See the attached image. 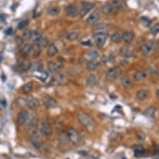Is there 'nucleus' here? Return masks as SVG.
I'll return each mask as SVG.
<instances>
[{
	"mask_svg": "<svg viewBox=\"0 0 159 159\" xmlns=\"http://www.w3.org/2000/svg\"><path fill=\"white\" fill-rule=\"evenodd\" d=\"M158 47H159V41H158Z\"/></svg>",
	"mask_w": 159,
	"mask_h": 159,
	"instance_id": "c03bdc74",
	"label": "nucleus"
},
{
	"mask_svg": "<svg viewBox=\"0 0 159 159\" xmlns=\"http://www.w3.org/2000/svg\"><path fill=\"white\" fill-rule=\"evenodd\" d=\"M31 34H32V32L30 30H25L24 32H23V39L24 40H29L31 39Z\"/></svg>",
	"mask_w": 159,
	"mask_h": 159,
	"instance_id": "ea45409f",
	"label": "nucleus"
},
{
	"mask_svg": "<svg viewBox=\"0 0 159 159\" xmlns=\"http://www.w3.org/2000/svg\"><path fill=\"white\" fill-rule=\"evenodd\" d=\"M32 89H33V85H32V83H28L24 84V86L22 87L21 91H22L24 93L27 94V93H28L32 92Z\"/></svg>",
	"mask_w": 159,
	"mask_h": 159,
	"instance_id": "c756f323",
	"label": "nucleus"
},
{
	"mask_svg": "<svg viewBox=\"0 0 159 159\" xmlns=\"http://www.w3.org/2000/svg\"><path fill=\"white\" fill-rule=\"evenodd\" d=\"M47 14H48L49 16H58L60 14V8H58V7H57V6H51V7H49L48 8Z\"/></svg>",
	"mask_w": 159,
	"mask_h": 159,
	"instance_id": "b1692460",
	"label": "nucleus"
},
{
	"mask_svg": "<svg viewBox=\"0 0 159 159\" xmlns=\"http://www.w3.org/2000/svg\"><path fill=\"white\" fill-rule=\"evenodd\" d=\"M67 137H68V140H69L72 143H73V144H78V143H79V134H78V133L75 129H73V128H70V129L68 130Z\"/></svg>",
	"mask_w": 159,
	"mask_h": 159,
	"instance_id": "6e6552de",
	"label": "nucleus"
},
{
	"mask_svg": "<svg viewBox=\"0 0 159 159\" xmlns=\"http://www.w3.org/2000/svg\"><path fill=\"white\" fill-rule=\"evenodd\" d=\"M41 133L45 138H50L53 135V129L49 122L45 120L43 122L41 126Z\"/></svg>",
	"mask_w": 159,
	"mask_h": 159,
	"instance_id": "20e7f679",
	"label": "nucleus"
},
{
	"mask_svg": "<svg viewBox=\"0 0 159 159\" xmlns=\"http://www.w3.org/2000/svg\"><path fill=\"white\" fill-rule=\"evenodd\" d=\"M99 53L96 50H92L88 53L87 56H86V58L88 61H97V59L99 58Z\"/></svg>",
	"mask_w": 159,
	"mask_h": 159,
	"instance_id": "412c9836",
	"label": "nucleus"
},
{
	"mask_svg": "<svg viewBox=\"0 0 159 159\" xmlns=\"http://www.w3.org/2000/svg\"><path fill=\"white\" fill-rule=\"evenodd\" d=\"M112 42L115 43H119L122 41V34L119 32H114L111 36Z\"/></svg>",
	"mask_w": 159,
	"mask_h": 159,
	"instance_id": "2f4dec72",
	"label": "nucleus"
},
{
	"mask_svg": "<svg viewBox=\"0 0 159 159\" xmlns=\"http://www.w3.org/2000/svg\"><path fill=\"white\" fill-rule=\"evenodd\" d=\"M48 68L50 72L53 73H58L64 68V65L59 62H54L51 61L48 64Z\"/></svg>",
	"mask_w": 159,
	"mask_h": 159,
	"instance_id": "9d476101",
	"label": "nucleus"
},
{
	"mask_svg": "<svg viewBox=\"0 0 159 159\" xmlns=\"http://www.w3.org/2000/svg\"><path fill=\"white\" fill-rule=\"evenodd\" d=\"M80 33L78 31H71L66 34V39L68 41H75L78 39Z\"/></svg>",
	"mask_w": 159,
	"mask_h": 159,
	"instance_id": "bb28decb",
	"label": "nucleus"
},
{
	"mask_svg": "<svg viewBox=\"0 0 159 159\" xmlns=\"http://www.w3.org/2000/svg\"><path fill=\"white\" fill-rule=\"evenodd\" d=\"M58 53V49L57 48L55 44H50L48 45V52H47V54L48 57H54V56Z\"/></svg>",
	"mask_w": 159,
	"mask_h": 159,
	"instance_id": "a878e982",
	"label": "nucleus"
},
{
	"mask_svg": "<svg viewBox=\"0 0 159 159\" xmlns=\"http://www.w3.org/2000/svg\"><path fill=\"white\" fill-rule=\"evenodd\" d=\"M147 74L144 71H137L133 75V78L135 81H137V82H142V81H144V80L147 79Z\"/></svg>",
	"mask_w": 159,
	"mask_h": 159,
	"instance_id": "aec40b11",
	"label": "nucleus"
},
{
	"mask_svg": "<svg viewBox=\"0 0 159 159\" xmlns=\"http://www.w3.org/2000/svg\"><path fill=\"white\" fill-rule=\"evenodd\" d=\"M150 96V92L148 90H146V89H142V90H139L137 91L136 97H137V99L139 100V101H144L146 99H147Z\"/></svg>",
	"mask_w": 159,
	"mask_h": 159,
	"instance_id": "f3484780",
	"label": "nucleus"
},
{
	"mask_svg": "<svg viewBox=\"0 0 159 159\" xmlns=\"http://www.w3.org/2000/svg\"><path fill=\"white\" fill-rule=\"evenodd\" d=\"M133 151H134V153L137 157H140L142 156L143 153H144V149L142 146H135L134 148H133Z\"/></svg>",
	"mask_w": 159,
	"mask_h": 159,
	"instance_id": "c9c22d12",
	"label": "nucleus"
},
{
	"mask_svg": "<svg viewBox=\"0 0 159 159\" xmlns=\"http://www.w3.org/2000/svg\"><path fill=\"white\" fill-rule=\"evenodd\" d=\"M141 50H142V53L144 56L151 57L155 52V45L152 42H147V43H143L142 48H141Z\"/></svg>",
	"mask_w": 159,
	"mask_h": 159,
	"instance_id": "39448f33",
	"label": "nucleus"
},
{
	"mask_svg": "<svg viewBox=\"0 0 159 159\" xmlns=\"http://www.w3.org/2000/svg\"><path fill=\"white\" fill-rule=\"evenodd\" d=\"M90 159H96V158H90Z\"/></svg>",
	"mask_w": 159,
	"mask_h": 159,
	"instance_id": "a18cd8bd",
	"label": "nucleus"
},
{
	"mask_svg": "<svg viewBox=\"0 0 159 159\" xmlns=\"http://www.w3.org/2000/svg\"><path fill=\"white\" fill-rule=\"evenodd\" d=\"M33 68H34L35 71L42 72V70H43V64H42V62H37L36 64H34Z\"/></svg>",
	"mask_w": 159,
	"mask_h": 159,
	"instance_id": "a19ab883",
	"label": "nucleus"
},
{
	"mask_svg": "<svg viewBox=\"0 0 159 159\" xmlns=\"http://www.w3.org/2000/svg\"><path fill=\"white\" fill-rule=\"evenodd\" d=\"M97 83V77L95 74H90L86 78V84L88 87H93Z\"/></svg>",
	"mask_w": 159,
	"mask_h": 159,
	"instance_id": "6ab92c4d",
	"label": "nucleus"
},
{
	"mask_svg": "<svg viewBox=\"0 0 159 159\" xmlns=\"http://www.w3.org/2000/svg\"><path fill=\"white\" fill-rule=\"evenodd\" d=\"M122 52V54H123L124 56H127V57H130V56L133 55L134 53V49L130 47V46H125L122 48L121 50Z\"/></svg>",
	"mask_w": 159,
	"mask_h": 159,
	"instance_id": "cd10ccee",
	"label": "nucleus"
},
{
	"mask_svg": "<svg viewBox=\"0 0 159 159\" xmlns=\"http://www.w3.org/2000/svg\"><path fill=\"white\" fill-rule=\"evenodd\" d=\"M102 12L106 15H112L118 14V10L114 8L111 3H106L102 8Z\"/></svg>",
	"mask_w": 159,
	"mask_h": 159,
	"instance_id": "ddd939ff",
	"label": "nucleus"
},
{
	"mask_svg": "<svg viewBox=\"0 0 159 159\" xmlns=\"http://www.w3.org/2000/svg\"><path fill=\"white\" fill-rule=\"evenodd\" d=\"M28 24V20H27V19L21 20V21L18 23V28L20 29V30H22V29H24V28H25L27 27Z\"/></svg>",
	"mask_w": 159,
	"mask_h": 159,
	"instance_id": "e433bc0d",
	"label": "nucleus"
},
{
	"mask_svg": "<svg viewBox=\"0 0 159 159\" xmlns=\"http://www.w3.org/2000/svg\"><path fill=\"white\" fill-rule=\"evenodd\" d=\"M122 73V68L120 67H115L111 68L107 73V79L109 81H112L118 78L120 76V74Z\"/></svg>",
	"mask_w": 159,
	"mask_h": 159,
	"instance_id": "0eeeda50",
	"label": "nucleus"
},
{
	"mask_svg": "<svg viewBox=\"0 0 159 159\" xmlns=\"http://www.w3.org/2000/svg\"><path fill=\"white\" fill-rule=\"evenodd\" d=\"M120 83H121V85L122 87H124V88H130L132 86V83H133L132 80L130 79L129 78H127V77L122 78L121 79V81H120Z\"/></svg>",
	"mask_w": 159,
	"mask_h": 159,
	"instance_id": "7c9ffc66",
	"label": "nucleus"
},
{
	"mask_svg": "<svg viewBox=\"0 0 159 159\" xmlns=\"http://www.w3.org/2000/svg\"><path fill=\"white\" fill-rule=\"evenodd\" d=\"M42 39H43V35H42L41 32H39V31H33V32H32L30 39L32 40L35 44H39Z\"/></svg>",
	"mask_w": 159,
	"mask_h": 159,
	"instance_id": "4be33fe9",
	"label": "nucleus"
},
{
	"mask_svg": "<svg viewBox=\"0 0 159 159\" xmlns=\"http://www.w3.org/2000/svg\"><path fill=\"white\" fill-rule=\"evenodd\" d=\"M31 67H32V64L30 63V61H28V60H25L20 65L21 70L23 72H28L31 68Z\"/></svg>",
	"mask_w": 159,
	"mask_h": 159,
	"instance_id": "72a5a7b5",
	"label": "nucleus"
},
{
	"mask_svg": "<svg viewBox=\"0 0 159 159\" xmlns=\"http://www.w3.org/2000/svg\"><path fill=\"white\" fill-rule=\"evenodd\" d=\"M150 32L152 35H157L159 33V24H155L151 29H150Z\"/></svg>",
	"mask_w": 159,
	"mask_h": 159,
	"instance_id": "58836bf2",
	"label": "nucleus"
},
{
	"mask_svg": "<svg viewBox=\"0 0 159 159\" xmlns=\"http://www.w3.org/2000/svg\"><path fill=\"white\" fill-rule=\"evenodd\" d=\"M77 118H78V120L80 123L85 128H87L88 131L92 132L95 129L96 123L94 120L93 119L92 117H90L86 112H79L77 114Z\"/></svg>",
	"mask_w": 159,
	"mask_h": 159,
	"instance_id": "f257e3e1",
	"label": "nucleus"
},
{
	"mask_svg": "<svg viewBox=\"0 0 159 159\" xmlns=\"http://www.w3.org/2000/svg\"><path fill=\"white\" fill-rule=\"evenodd\" d=\"M66 14L69 18H75L79 15V11L75 5L70 4L66 8Z\"/></svg>",
	"mask_w": 159,
	"mask_h": 159,
	"instance_id": "f8f14e48",
	"label": "nucleus"
},
{
	"mask_svg": "<svg viewBox=\"0 0 159 159\" xmlns=\"http://www.w3.org/2000/svg\"><path fill=\"white\" fill-rule=\"evenodd\" d=\"M99 19H100V11H99V9L97 8L88 18L87 24L90 26H93V25H95L98 23Z\"/></svg>",
	"mask_w": 159,
	"mask_h": 159,
	"instance_id": "423d86ee",
	"label": "nucleus"
},
{
	"mask_svg": "<svg viewBox=\"0 0 159 159\" xmlns=\"http://www.w3.org/2000/svg\"><path fill=\"white\" fill-rule=\"evenodd\" d=\"M30 142H31L32 147L36 148L37 150H39L42 147V141H41L39 134L37 132H33L32 133L31 137H30Z\"/></svg>",
	"mask_w": 159,
	"mask_h": 159,
	"instance_id": "1a4fd4ad",
	"label": "nucleus"
},
{
	"mask_svg": "<svg viewBox=\"0 0 159 159\" xmlns=\"http://www.w3.org/2000/svg\"><path fill=\"white\" fill-rule=\"evenodd\" d=\"M155 112H156V108L155 107H153V106H152V107H149V108H147L145 112H144V114L147 117V118H153L154 117V114H155Z\"/></svg>",
	"mask_w": 159,
	"mask_h": 159,
	"instance_id": "c85d7f7f",
	"label": "nucleus"
},
{
	"mask_svg": "<svg viewBox=\"0 0 159 159\" xmlns=\"http://www.w3.org/2000/svg\"><path fill=\"white\" fill-rule=\"evenodd\" d=\"M32 57L33 58H39L41 54V52H42V48L40 47L39 44H35L33 47H32Z\"/></svg>",
	"mask_w": 159,
	"mask_h": 159,
	"instance_id": "f704fd0d",
	"label": "nucleus"
},
{
	"mask_svg": "<svg viewBox=\"0 0 159 159\" xmlns=\"http://www.w3.org/2000/svg\"><path fill=\"white\" fill-rule=\"evenodd\" d=\"M142 22H143V24H144L145 26H148V25H150L151 24V21L148 19V18H142Z\"/></svg>",
	"mask_w": 159,
	"mask_h": 159,
	"instance_id": "79ce46f5",
	"label": "nucleus"
},
{
	"mask_svg": "<svg viewBox=\"0 0 159 159\" xmlns=\"http://www.w3.org/2000/svg\"><path fill=\"white\" fill-rule=\"evenodd\" d=\"M29 118V114L27 110H22L18 115V123L19 125L25 124Z\"/></svg>",
	"mask_w": 159,
	"mask_h": 159,
	"instance_id": "2eb2a0df",
	"label": "nucleus"
},
{
	"mask_svg": "<svg viewBox=\"0 0 159 159\" xmlns=\"http://www.w3.org/2000/svg\"><path fill=\"white\" fill-rule=\"evenodd\" d=\"M98 62L97 61H88L86 65V68L90 71H93L98 68Z\"/></svg>",
	"mask_w": 159,
	"mask_h": 159,
	"instance_id": "473e14b6",
	"label": "nucleus"
},
{
	"mask_svg": "<svg viewBox=\"0 0 159 159\" xmlns=\"http://www.w3.org/2000/svg\"><path fill=\"white\" fill-rule=\"evenodd\" d=\"M48 39L47 38H44V37H43V39H41V41L39 42V45L41 48H45V47H48Z\"/></svg>",
	"mask_w": 159,
	"mask_h": 159,
	"instance_id": "4c0bfd02",
	"label": "nucleus"
},
{
	"mask_svg": "<svg viewBox=\"0 0 159 159\" xmlns=\"http://www.w3.org/2000/svg\"><path fill=\"white\" fill-rule=\"evenodd\" d=\"M32 46L31 43H26L23 45V47L21 48V54L24 58H27L28 57V55L30 54V53L32 52Z\"/></svg>",
	"mask_w": 159,
	"mask_h": 159,
	"instance_id": "dca6fc26",
	"label": "nucleus"
},
{
	"mask_svg": "<svg viewBox=\"0 0 159 159\" xmlns=\"http://www.w3.org/2000/svg\"><path fill=\"white\" fill-rule=\"evenodd\" d=\"M43 102L44 106L48 108H54L58 106V104H57L55 99L50 96H45L43 98Z\"/></svg>",
	"mask_w": 159,
	"mask_h": 159,
	"instance_id": "4468645a",
	"label": "nucleus"
},
{
	"mask_svg": "<svg viewBox=\"0 0 159 159\" xmlns=\"http://www.w3.org/2000/svg\"><path fill=\"white\" fill-rule=\"evenodd\" d=\"M94 4L93 3H89V2H83L82 3L81 9H80V15L82 17H84L87 15L88 13L93 8Z\"/></svg>",
	"mask_w": 159,
	"mask_h": 159,
	"instance_id": "9b49d317",
	"label": "nucleus"
},
{
	"mask_svg": "<svg viewBox=\"0 0 159 159\" xmlns=\"http://www.w3.org/2000/svg\"><path fill=\"white\" fill-rule=\"evenodd\" d=\"M112 5L115 8H117L118 11L124 8L125 7V3H124V0H111Z\"/></svg>",
	"mask_w": 159,
	"mask_h": 159,
	"instance_id": "5701e85b",
	"label": "nucleus"
},
{
	"mask_svg": "<svg viewBox=\"0 0 159 159\" xmlns=\"http://www.w3.org/2000/svg\"><path fill=\"white\" fill-rule=\"evenodd\" d=\"M122 41H124L126 43H130L133 42V40L134 39V35L133 33L131 32H125L122 34Z\"/></svg>",
	"mask_w": 159,
	"mask_h": 159,
	"instance_id": "393cba45",
	"label": "nucleus"
},
{
	"mask_svg": "<svg viewBox=\"0 0 159 159\" xmlns=\"http://www.w3.org/2000/svg\"><path fill=\"white\" fill-rule=\"evenodd\" d=\"M107 38H108V34H107V32H104V31L96 32L93 34V37L95 44L99 48L103 47L105 44Z\"/></svg>",
	"mask_w": 159,
	"mask_h": 159,
	"instance_id": "7ed1b4c3",
	"label": "nucleus"
},
{
	"mask_svg": "<svg viewBox=\"0 0 159 159\" xmlns=\"http://www.w3.org/2000/svg\"><path fill=\"white\" fill-rule=\"evenodd\" d=\"M26 102H27L28 107L31 109H35V108H39V101L36 97H28L26 100Z\"/></svg>",
	"mask_w": 159,
	"mask_h": 159,
	"instance_id": "a211bd4d",
	"label": "nucleus"
},
{
	"mask_svg": "<svg viewBox=\"0 0 159 159\" xmlns=\"http://www.w3.org/2000/svg\"><path fill=\"white\" fill-rule=\"evenodd\" d=\"M157 95H158V97H159V90H158V92H157Z\"/></svg>",
	"mask_w": 159,
	"mask_h": 159,
	"instance_id": "37998d69",
	"label": "nucleus"
},
{
	"mask_svg": "<svg viewBox=\"0 0 159 159\" xmlns=\"http://www.w3.org/2000/svg\"><path fill=\"white\" fill-rule=\"evenodd\" d=\"M68 83V78L63 73H56L50 81L52 86H63Z\"/></svg>",
	"mask_w": 159,
	"mask_h": 159,
	"instance_id": "f03ea898",
	"label": "nucleus"
}]
</instances>
